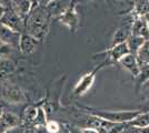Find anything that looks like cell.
<instances>
[{
    "instance_id": "6da1fadb",
    "label": "cell",
    "mask_w": 149,
    "mask_h": 133,
    "mask_svg": "<svg viewBox=\"0 0 149 133\" xmlns=\"http://www.w3.org/2000/svg\"><path fill=\"white\" fill-rule=\"evenodd\" d=\"M51 16L46 7L39 5L36 1L30 13L25 20V33L37 38L39 41L44 40L49 32Z\"/></svg>"
},
{
    "instance_id": "2e32d148",
    "label": "cell",
    "mask_w": 149,
    "mask_h": 133,
    "mask_svg": "<svg viewBox=\"0 0 149 133\" xmlns=\"http://www.w3.org/2000/svg\"><path fill=\"white\" fill-rule=\"evenodd\" d=\"M136 58L140 68L149 64V39H147L140 47V49L137 51Z\"/></svg>"
},
{
    "instance_id": "d4e9b609",
    "label": "cell",
    "mask_w": 149,
    "mask_h": 133,
    "mask_svg": "<svg viewBox=\"0 0 149 133\" xmlns=\"http://www.w3.org/2000/svg\"><path fill=\"white\" fill-rule=\"evenodd\" d=\"M81 133H100L97 129L87 127H81Z\"/></svg>"
},
{
    "instance_id": "8992f818",
    "label": "cell",
    "mask_w": 149,
    "mask_h": 133,
    "mask_svg": "<svg viewBox=\"0 0 149 133\" xmlns=\"http://www.w3.org/2000/svg\"><path fill=\"white\" fill-rule=\"evenodd\" d=\"M2 98L10 104L24 103L26 96L22 90L15 84H7L2 90Z\"/></svg>"
},
{
    "instance_id": "7c38bea8",
    "label": "cell",
    "mask_w": 149,
    "mask_h": 133,
    "mask_svg": "<svg viewBox=\"0 0 149 133\" xmlns=\"http://www.w3.org/2000/svg\"><path fill=\"white\" fill-rule=\"evenodd\" d=\"M131 36H137V37H143V38H148L149 36V25L148 22L146 21L145 17H135L134 21L130 27Z\"/></svg>"
},
{
    "instance_id": "5b68a950",
    "label": "cell",
    "mask_w": 149,
    "mask_h": 133,
    "mask_svg": "<svg viewBox=\"0 0 149 133\" xmlns=\"http://www.w3.org/2000/svg\"><path fill=\"white\" fill-rule=\"evenodd\" d=\"M58 19H59V21L61 22L62 25H66L71 32L77 31L79 23H80V18H79V14L76 10L74 3L69 8L66 12H63L60 17H58Z\"/></svg>"
},
{
    "instance_id": "7402d4cb",
    "label": "cell",
    "mask_w": 149,
    "mask_h": 133,
    "mask_svg": "<svg viewBox=\"0 0 149 133\" xmlns=\"http://www.w3.org/2000/svg\"><path fill=\"white\" fill-rule=\"evenodd\" d=\"M47 122H48V119H47V112H46L45 108H42V107H38L37 115H36V119H35V122H33V125H32V127L46 125Z\"/></svg>"
},
{
    "instance_id": "d6986e66",
    "label": "cell",
    "mask_w": 149,
    "mask_h": 133,
    "mask_svg": "<svg viewBox=\"0 0 149 133\" xmlns=\"http://www.w3.org/2000/svg\"><path fill=\"white\" fill-rule=\"evenodd\" d=\"M37 115V108L36 107H28L26 108L25 112H24V118H22V125L25 127H32L33 122Z\"/></svg>"
},
{
    "instance_id": "f1b7e54d",
    "label": "cell",
    "mask_w": 149,
    "mask_h": 133,
    "mask_svg": "<svg viewBox=\"0 0 149 133\" xmlns=\"http://www.w3.org/2000/svg\"><path fill=\"white\" fill-rule=\"evenodd\" d=\"M6 10H7V8H5L3 6H1V5H0V20H1V18H2V16L5 14Z\"/></svg>"
},
{
    "instance_id": "ac0fdd59",
    "label": "cell",
    "mask_w": 149,
    "mask_h": 133,
    "mask_svg": "<svg viewBox=\"0 0 149 133\" xmlns=\"http://www.w3.org/2000/svg\"><path fill=\"white\" fill-rule=\"evenodd\" d=\"M149 12V0H136L134 5V16L145 17Z\"/></svg>"
},
{
    "instance_id": "4fadbf2b",
    "label": "cell",
    "mask_w": 149,
    "mask_h": 133,
    "mask_svg": "<svg viewBox=\"0 0 149 133\" xmlns=\"http://www.w3.org/2000/svg\"><path fill=\"white\" fill-rule=\"evenodd\" d=\"M33 7V0H11L10 8L21 19L26 20Z\"/></svg>"
},
{
    "instance_id": "484cf974",
    "label": "cell",
    "mask_w": 149,
    "mask_h": 133,
    "mask_svg": "<svg viewBox=\"0 0 149 133\" xmlns=\"http://www.w3.org/2000/svg\"><path fill=\"white\" fill-rule=\"evenodd\" d=\"M68 131H69V133H81V127L71 125V127H68Z\"/></svg>"
},
{
    "instance_id": "ba28073f",
    "label": "cell",
    "mask_w": 149,
    "mask_h": 133,
    "mask_svg": "<svg viewBox=\"0 0 149 133\" xmlns=\"http://www.w3.org/2000/svg\"><path fill=\"white\" fill-rule=\"evenodd\" d=\"M72 5H74V0H52L45 7L51 17L58 18L63 12H66Z\"/></svg>"
},
{
    "instance_id": "44dd1931",
    "label": "cell",
    "mask_w": 149,
    "mask_h": 133,
    "mask_svg": "<svg viewBox=\"0 0 149 133\" xmlns=\"http://www.w3.org/2000/svg\"><path fill=\"white\" fill-rule=\"evenodd\" d=\"M15 70V64L6 58H0V78L10 74Z\"/></svg>"
},
{
    "instance_id": "277c9868",
    "label": "cell",
    "mask_w": 149,
    "mask_h": 133,
    "mask_svg": "<svg viewBox=\"0 0 149 133\" xmlns=\"http://www.w3.org/2000/svg\"><path fill=\"white\" fill-rule=\"evenodd\" d=\"M0 23L20 33L25 31V20L21 19L11 8H7L6 12L0 20Z\"/></svg>"
},
{
    "instance_id": "cb8c5ba5",
    "label": "cell",
    "mask_w": 149,
    "mask_h": 133,
    "mask_svg": "<svg viewBox=\"0 0 149 133\" xmlns=\"http://www.w3.org/2000/svg\"><path fill=\"white\" fill-rule=\"evenodd\" d=\"M123 133H141L140 131V129H138V127H135L130 125V124H128V123H126V125H125V129Z\"/></svg>"
},
{
    "instance_id": "8fae6325",
    "label": "cell",
    "mask_w": 149,
    "mask_h": 133,
    "mask_svg": "<svg viewBox=\"0 0 149 133\" xmlns=\"http://www.w3.org/2000/svg\"><path fill=\"white\" fill-rule=\"evenodd\" d=\"M39 42L40 41L37 38H35V37H32L30 34L24 32V33H21L18 48L24 54H31L32 52L36 51Z\"/></svg>"
},
{
    "instance_id": "1f68e13d",
    "label": "cell",
    "mask_w": 149,
    "mask_h": 133,
    "mask_svg": "<svg viewBox=\"0 0 149 133\" xmlns=\"http://www.w3.org/2000/svg\"><path fill=\"white\" fill-rule=\"evenodd\" d=\"M145 19H146V21H147V22H148V25H149V12L147 13V14H146V16H145Z\"/></svg>"
},
{
    "instance_id": "d590c367",
    "label": "cell",
    "mask_w": 149,
    "mask_h": 133,
    "mask_svg": "<svg viewBox=\"0 0 149 133\" xmlns=\"http://www.w3.org/2000/svg\"><path fill=\"white\" fill-rule=\"evenodd\" d=\"M3 133H5V132H3Z\"/></svg>"
},
{
    "instance_id": "9a60e30c",
    "label": "cell",
    "mask_w": 149,
    "mask_h": 133,
    "mask_svg": "<svg viewBox=\"0 0 149 133\" xmlns=\"http://www.w3.org/2000/svg\"><path fill=\"white\" fill-rule=\"evenodd\" d=\"M130 27H128V25H123V27L118 28V29L116 30V32L113 33V36H112L111 45L126 42L131 34Z\"/></svg>"
},
{
    "instance_id": "9c48e42d",
    "label": "cell",
    "mask_w": 149,
    "mask_h": 133,
    "mask_svg": "<svg viewBox=\"0 0 149 133\" xmlns=\"http://www.w3.org/2000/svg\"><path fill=\"white\" fill-rule=\"evenodd\" d=\"M19 125H22V122L17 114L3 111V113L0 118V133L6 132L8 130L19 127Z\"/></svg>"
},
{
    "instance_id": "8d00e7d4",
    "label": "cell",
    "mask_w": 149,
    "mask_h": 133,
    "mask_svg": "<svg viewBox=\"0 0 149 133\" xmlns=\"http://www.w3.org/2000/svg\"><path fill=\"white\" fill-rule=\"evenodd\" d=\"M121 133H123V132H121Z\"/></svg>"
},
{
    "instance_id": "603a6c76",
    "label": "cell",
    "mask_w": 149,
    "mask_h": 133,
    "mask_svg": "<svg viewBox=\"0 0 149 133\" xmlns=\"http://www.w3.org/2000/svg\"><path fill=\"white\" fill-rule=\"evenodd\" d=\"M61 127V124L57 121H48L46 123V129H47L48 133H58L60 131Z\"/></svg>"
},
{
    "instance_id": "d6a6232c",
    "label": "cell",
    "mask_w": 149,
    "mask_h": 133,
    "mask_svg": "<svg viewBox=\"0 0 149 133\" xmlns=\"http://www.w3.org/2000/svg\"><path fill=\"white\" fill-rule=\"evenodd\" d=\"M2 113H3V108H2V105H0V118H1Z\"/></svg>"
},
{
    "instance_id": "7a4b0ae2",
    "label": "cell",
    "mask_w": 149,
    "mask_h": 133,
    "mask_svg": "<svg viewBox=\"0 0 149 133\" xmlns=\"http://www.w3.org/2000/svg\"><path fill=\"white\" fill-rule=\"evenodd\" d=\"M141 111L139 110H119V111H110V110H91L90 114L97 115L106 121L111 123H128L134 118H136Z\"/></svg>"
},
{
    "instance_id": "e575fe53",
    "label": "cell",
    "mask_w": 149,
    "mask_h": 133,
    "mask_svg": "<svg viewBox=\"0 0 149 133\" xmlns=\"http://www.w3.org/2000/svg\"></svg>"
},
{
    "instance_id": "4dcf8cb0",
    "label": "cell",
    "mask_w": 149,
    "mask_h": 133,
    "mask_svg": "<svg viewBox=\"0 0 149 133\" xmlns=\"http://www.w3.org/2000/svg\"><path fill=\"white\" fill-rule=\"evenodd\" d=\"M140 131H141V133H149V127H143V129H140Z\"/></svg>"
},
{
    "instance_id": "e0dca14e",
    "label": "cell",
    "mask_w": 149,
    "mask_h": 133,
    "mask_svg": "<svg viewBox=\"0 0 149 133\" xmlns=\"http://www.w3.org/2000/svg\"><path fill=\"white\" fill-rule=\"evenodd\" d=\"M132 127L138 129H143L146 127H149V112H140L136 118H134L130 122H128Z\"/></svg>"
},
{
    "instance_id": "836d02e7",
    "label": "cell",
    "mask_w": 149,
    "mask_h": 133,
    "mask_svg": "<svg viewBox=\"0 0 149 133\" xmlns=\"http://www.w3.org/2000/svg\"><path fill=\"white\" fill-rule=\"evenodd\" d=\"M24 133H32V130H29V129H27V130H25V132Z\"/></svg>"
},
{
    "instance_id": "f546056e",
    "label": "cell",
    "mask_w": 149,
    "mask_h": 133,
    "mask_svg": "<svg viewBox=\"0 0 149 133\" xmlns=\"http://www.w3.org/2000/svg\"><path fill=\"white\" fill-rule=\"evenodd\" d=\"M58 133H69L68 131V127H61V129H60V131Z\"/></svg>"
},
{
    "instance_id": "ffe728a7",
    "label": "cell",
    "mask_w": 149,
    "mask_h": 133,
    "mask_svg": "<svg viewBox=\"0 0 149 133\" xmlns=\"http://www.w3.org/2000/svg\"><path fill=\"white\" fill-rule=\"evenodd\" d=\"M147 39L143 38V37H137V36H131L128 38V40L126 41L127 44H128V48L130 50L131 53H135L136 54L137 51L140 49V47L143 44V42L146 41Z\"/></svg>"
},
{
    "instance_id": "83f0119b",
    "label": "cell",
    "mask_w": 149,
    "mask_h": 133,
    "mask_svg": "<svg viewBox=\"0 0 149 133\" xmlns=\"http://www.w3.org/2000/svg\"><path fill=\"white\" fill-rule=\"evenodd\" d=\"M39 5H41V6H46V5H48L50 1H52V0H36Z\"/></svg>"
},
{
    "instance_id": "52a82bcc",
    "label": "cell",
    "mask_w": 149,
    "mask_h": 133,
    "mask_svg": "<svg viewBox=\"0 0 149 133\" xmlns=\"http://www.w3.org/2000/svg\"><path fill=\"white\" fill-rule=\"evenodd\" d=\"M21 33L17 32L6 27L5 25L0 23V42L13 47V49L19 47V41H20Z\"/></svg>"
},
{
    "instance_id": "5bb4252c",
    "label": "cell",
    "mask_w": 149,
    "mask_h": 133,
    "mask_svg": "<svg viewBox=\"0 0 149 133\" xmlns=\"http://www.w3.org/2000/svg\"><path fill=\"white\" fill-rule=\"evenodd\" d=\"M107 53H108L109 59H110L111 61L118 63V61L121 58L125 57V56L128 54V53H130V50H129V48H128L127 42H123V43L111 45V48L107 50Z\"/></svg>"
},
{
    "instance_id": "4316f807",
    "label": "cell",
    "mask_w": 149,
    "mask_h": 133,
    "mask_svg": "<svg viewBox=\"0 0 149 133\" xmlns=\"http://www.w3.org/2000/svg\"><path fill=\"white\" fill-rule=\"evenodd\" d=\"M0 5L5 8H10L11 6V0H0Z\"/></svg>"
},
{
    "instance_id": "3957f363",
    "label": "cell",
    "mask_w": 149,
    "mask_h": 133,
    "mask_svg": "<svg viewBox=\"0 0 149 133\" xmlns=\"http://www.w3.org/2000/svg\"><path fill=\"white\" fill-rule=\"evenodd\" d=\"M104 64H106V62L105 63L99 64V67H97V68L93 70V71H91V72L86 73V74L77 82V84L74 85V95H77V96H82V95L86 94L88 91L91 89L93 84L95 83V80H96V74H97V72L102 68Z\"/></svg>"
},
{
    "instance_id": "30bf717a",
    "label": "cell",
    "mask_w": 149,
    "mask_h": 133,
    "mask_svg": "<svg viewBox=\"0 0 149 133\" xmlns=\"http://www.w3.org/2000/svg\"><path fill=\"white\" fill-rule=\"evenodd\" d=\"M118 63L134 76H139V74H140V67H139V63L137 61L135 53L130 52V53L126 54L125 57H123L119 60Z\"/></svg>"
}]
</instances>
